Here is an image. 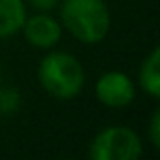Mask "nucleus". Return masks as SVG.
<instances>
[{
    "label": "nucleus",
    "instance_id": "nucleus-10",
    "mask_svg": "<svg viewBox=\"0 0 160 160\" xmlns=\"http://www.w3.org/2000/svg\"><path fill=\"white\" fill-rule=\"evenodd\" d=\"M30 6H34L36 10H42V12H49L51 8L57 6L58 0H28Z\"/></svg>",
    "mask_w": 160,
    "mask_h": 160
},
{
    "label": "nucleus",
    "instance_id": "nucleus-9",
    "mask_svg": "<svg viewBox=\"0 0 160 160\" xmlns=\"http://www.w3.org/2000/svg\"><path fill=\"white\" fill-rule=\"evenodd\" d=\"M149 138H151V143L154 149L160 147V111L156 109L151 117V122H149Z\"/></svg>",
    "mask_w": 160,
    "mask_h": 160
},
{
    "label": "nucleus",
    "instance_id": "nucleus-2",
    "mask_svg": "<svg viewBox=\"0 0 160 160\" xmlns=\"http://www.w3.org/2000/svg\"><path fill=\"white\" fill-rule=\"evenodd\" d=\"M40 85L58 100H70L81 92L85 85V70L75 57L55 51L42 58L38 66Z\"/></svg>",
    "mask_w": 160,
    "mask_h": 160
},
{
    "label": "nucleus",
    "instance_id": "nucleus-4",
    "mask_svg": "<svg viewBox=\"0 0 160 160\" xmlns=\"http://www.w3.org/2000/svg\"><path fill=\"white\" fill-rule=\"evenodd\" d=\"M94 94L108 108H124L134 102L136 87L124 72H106L94 85Z\"/></svg>",
    "mask_w": 160,
    "mask_h": 160
},
{
    "label": "nucleus",
    "instance_id": "nucleus-8",
    "mask_svg": "<svg viewBox=\"0 0 160 160\" xmlns=\"http://www.w3.org/2000/svg\"><path fill=\"white\" fill-rule=\"evenodd\" d=\"M21 106V94L17 89H0V115L6 117L19 109Z\"/></svg>",
    "mask_w": 160,
    "mask_h": 160
},
{
    "label": "nucleus",
    "instance_id": "nucleus-7",
    "mask_svg": "<svg viewBox=\"0 0 160 160\" xmlns=\"http://www.w3.org/2000/svg\"><path fill=\"white\" fill-rule=\"evenodd\" d=\"M139 85L152 98L160 96V49L154 47L139 68Z\"/></svg>",
    "mask_w": 160,
    "mask_h": 160
},
{
    "label": "nucleus",
    "instance_id": "nucleus-3",
    "mask_svg": "<svg viewBox=\"0 0 160 160\" xmlns=\"http://www.w3.org/2000/svg\"><path fill=\"white\" fill-rule=\"evenodd\" d=\"M141 152V139L128 126H106L92 138L89 149L92 160H138Z\"/></svg>",
    "mask_w": 160,
    "mask_h": 160
},
{
    "label": "nucleus",
    "instance_id": "nucleus-1",
    "mask_svg": "<svg viewBox=\"0 0 160 160\" xmlns=\"http://www.w3.org/2000/svg\"><path fill=\"white\" fill-rule=\"evenodd\" d=\"M60 17L70 34L81 43H100L111 25V15L104 0H64Z\"/></svg>",
    "mask_w": 160,
    "mask_h": 160
},
{
    "label": "nucleus",
    "instance_id": "nucleus-6",
    "mask_svg": "<svg viewBox=\"0 0 160 160\" xmlns=\"http://www.w3.org/2000/svg\"><path fill=\"white\" fill-rule=\"evenodd\" d=\"M27 19L25 0H0V38L17 34Z\"/></svg>",
    "mask_w": 160,
    "mask_h": 160
},
{
    "label": "nucleus",
    "instance_id": "nucleus-5",
    "mask_svg": "<svg viewBox=\"0 0 160 160\" xmlns=\"http://www.w3.org/2000/svg\"><path fill=\"white\" fill-rule=\"evenodd\" d=\"M21 30L25 32V38L30 45L42 49H49L57 45L62 36V27L49 13H38L30 19H25Z\"/></svg>",
    "mask_w": 160,
    "mask_h": 160
},
{
    "label": "nucleus",
    "instance_id": "nucleus-11",
    "mask_svg": "<svg viewBox=\"0 0 160 160\" xmlns=\"http://www.w3.org/2000/svg\"><path fill=\"white\" fill-rule=\"evenodd\" d=\"M0 79H2V73H0Z\"/></svg>",
    "mask_w": 160,
    "mask_h": 160
}]
</instances>
